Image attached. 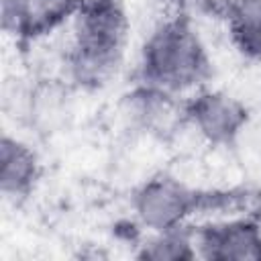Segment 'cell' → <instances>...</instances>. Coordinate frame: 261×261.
<instances>
[{
  "instance_id": "obj_1",
  "label": "cell",
  "mask_w": 261,
  "mask_h": 261,
  "mask_svg": "<svg viewBox=\"0 0 261 261\" xmlns=\"http://www.w3.org/2000/svg\"><path fill=\"white\" fill-rule=\"evenodd\" d=\"M73 41L65 69L73 88L102 90L120 69L130 20L122 0H86L73 16Z\"/></svg>"
},
{
  "instance_id": "obj_2",
  "label": "cell",
  "mask_w": 261,
  "mask_h": 261,
  "mask_svg": "<svg viewBox=\"0 0 261 261\" xmlns=\"http://www.w3.org/2000/svg\"><path fill=\"white\" fill-rule=\"evenodd\" d=\"M212 73L214 67L206 45L192 18L184 12L161 20L143 41L137 82L184 94L202 88Z\"/></svg>"
},
{
  "instance_id": "obj_3",
  "label": "cell",
  "mask_w": 261,
  "mask_h": 261,
  "mask_svg": "<svg viewBox=\"0 0 261 261\" xmlns=\"http://www.w3.org/2000/svg\"><path fill=\"white\" fill-rule=\"evenodd\" d=\"M247 198H251L247 190H200L159 171L133 192V210L145 228L159 232L184 226L198 212L234 208Z\"/></svg>"
},
{
  "instance_id": "obj_4",
  "label": "cell",
  "mask_w": 261,
  "mask_h": 261,
  "mask_svg": "<svg viewBox=\"0 0 261 261\" xmlns=\"http://www.w3.org/2000/svg\"><path fill=\"white\" fill-rule=\"evenodd\" d=\"M184 112L204 141L214 147H232L251 120V110L245 102L222 90L200 88L184 98Z\"/></svg>"
},
{
  "instance_id": "obj_5",
  "label": "cell",
  "mask_w": 261,
  "mask_h": 261,
  "mask_svg": "<svg viewBox=\"0 0 261 261\" xmlns=\"http://www.w3.org/2000/svg\"><path fill=\"white\" fill-rule=\"evenodd\" d=\"M122 114L135 130L159 141H169L188 124L179 94L143 82H137L122 96Z\"/></svg>"
},
{
  "instance_id": "obj_6",
  "label": "cell",
  "mask_w": 261,
  "mask_h": 261,
  "mask_svg": "<svg viewBox=\"0 0 261 261\" xmlns=\"http://www.w3.org/2000/svg\"><path fill=\"white\" fill-rule=\"evenodd\" d=\"M198 257L206 261H261V220L243 216L194 226Z\"/></svg>"
},
{
  "instance_id": "obj_7",
  "label": "cell",
  "mask_w": 261,
  "mask_h": 261,
  "mask_svg": "<svg viewBox=\"0 0 261 261\" xmlns=\"http://www.w3.org/2000/svg\"><path fill=\"white\" fill-rule=\"evenodd\" d=\"M41 175L43 165L37 151L29 143L4 133L0 139V192L18 204L35 192Z\"/></svg>"
},
{
  "instance_id": "obj_8",
  "label": "cell",
  "mask_w": 261,
  "mask_h": 261,
  "mask_svg": "<svg viewBox=\"0 0 261 261\" xmlns=\"http://www.w3.org/2000/svg\"><path fill=\"white\" fill-rule=\"evenodd\" d=\"M67 88H61L59 84L45 80L24 92V106L22 114L29 118L31 126H37L39 133H53L61 120L63 114H67Z\"/></svg>"
},
{
  "instance_id": "obj_9",
  "label": "cell",
  "mask_w": 261,
  "mask_h": 261,
  "mask_svg": "<svg viewBox=\"0 0 261 261\" xmlns=\"http://www.w3.org/2000/svg\"><path fill=\"white\" fill-rule=\"evenodd\" d=\"M226 24L234 49L247 59H261V0H232Z\"/></svg>"
},
{
  "instance_id": "obj_10",
  "label": "cell",
  "mask_w": 261,
  "mask_h": 261,
  "mask_svg": "<svg viewBox=\"0 0 261 261\" xmlns=\"http://www.w3.org/2000/svg\"><path fill=\"white\" fill-rule=\"evenodd\" d=\"M137 259L141 261H194L198 257L194 226H177L169 230H159L143 245H139Z\"/></svg>"
},
{
  "instance_id": "obj_11",
  "label": "cell",
  "mask_w": 261,
  "mask_h": 261,
  "mask_svg": "<svg viewBox=\"0 0 261 261\" xmlns=\"http://www.w3.org/2000/svg\"><path fill=\"white\" fill-rule=\"evenodd\" d=\"M0 22L2 31L12 37L14 45H18L20 51H27L29 45L37 41L31 0H0Z\"/></svg>"
},
{
  "instance_id": "obj_12",
  "label": "cell",
  "mask_w": 261,
  "mask_h": 261,
  "mask_svg": "<svg viewBox=\"0 0 261 261\" xmlns=\"http://www.w3.org/2000/svg\"><path fill=\"white\" fill-rule=\"evenodd\" d=\"M86 0H31L35 39H41L75 16Z\"/></svg>"
},
{
  "instance_id": "obj_13",
  "label": "cell",
  "mask_w": 261,
  "mask_h": 261,
  "mask_svg": "<svg viewBox=\"0 0 261 261\" xmlns=\"http://www.w3.org/2000/svg\"><path fill=\"white\" fill-rule=\"evenodd\" d=\"M259 110H261V98H259Z\"/></svg>"
},
{
  "instance_id": "obj_14",
  "label": "cell",
  "mask_w": 261,
  "mask_h": 261,
  "mask_svg": "<svg viewBox=\"0 0 261 261\" xmlns=\"http://www.w3.org/2000/svg\"><path fill=\"white\" fill-rule=\"evenodd\" d=\"M259 212H261V210H259ZM257 218H259V220H261V214H259V216H257Z\"/></svg>"
}]
</instances>
